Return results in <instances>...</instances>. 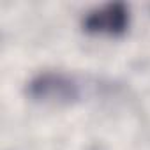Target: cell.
I'll list each match as a JSON object with an SVG mask.
<instances>
[{
	"label": "cell",
	"instance_id": "obj_1",
	"mask_svg": "<svg viewBox=\"0 0 150 150\" xmlns=\"http://www.w3.org/2000/svg\"><path fill=\"white\" fill-rule=\"evenodd\" d=\"M30 101L46 106H71L83 96L81 83L64 71H42L32 76L25 85Z\"/></svg>",
	"mask_w": 150,
	"mask_h": 150
},
{
	"label": "cell",
	"instance_id": "obj_2",
	"mask_svg": "<svg viewBox=\"0 0 150 150\" xmlns=\"http://www.w3.org/2000/svg\"><path fill=\"white\" fill-rule=\"evenodd\" d=\"M129 20V7L120 2H111L88 11L83 18V28L94 35L118 37L127 32Z\"/></svg>",
	"mask_w": 150,
	"mask_h": 150
}]
</instances>
